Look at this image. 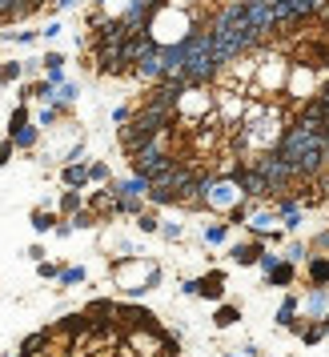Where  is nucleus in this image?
<instances>
[{
	"instance_id": "nucleus-8",
	"label": "nucleus",
	"mask_w": 329,
	"mask_h": 357,
	"mask_svg": "<svg viewBox=\"0 0 329 357\" xmlns=\"http://www.w3.org/2000/svg\"><path fill=\"white\" fill-rule=\"evenodd\" d=\"M33 357H49V354H33Z\"/></svg>"
},
{
	"instance_id": "nucleus-3",
	"label": "nucleus",
	"mask_w": 329,
	"mask_h": 357,
	"mask_svg": "<svg viewBox=\"0 0 329 357\" xmlns=\"http://www.w3.org/2000/svg\"><path fill=\"white\" fill-rule=\"evenodd\" d=\"M137 73L145 77V81H164V52L148 49L141 61H137Z\"/></svg>"
},
{
	"instance_id": "nucleus-5",
	"label": "nucleus",
	"mask_w": 329,
	"mask_h": 357,
	"mask_svg": "<svg viewBox=\"0 0 329 357\" xmlns=\"http://www.w3.org/2000/svg\"><path fill=\"white\" fill-rule=\"evenodd\" d=\"M17 8H20V0H0V20H4V17H17Z\"/></svg>"
},
{
	"instance_id": "nucleus-4",
	"label": "nucleus",
	"mask_w": 329,
	"mask_h": 357,
	"mask_svg": "<svg viewBox=\"0 0 329 357\" xmlns=\"http://www.w3.org/2000/svg\"><path fill=\"white\" fill-rule=\"evenodd\" d=\"M237 185H241V189H245L249 197H265V193H273V189H269V181H265L261 173H257V169H237Z\"/></svg>"
},
{
	"instance_id": "nucleus-1",
	"label": "nucleus",
	"mask_w": 329,
	"mask_h": 357,
	"mask_svg": "<svg viewBox=\"0 0 329 357\" xmlns=\"http://www.w3.org/2000/svg\"><path fill=\"white\" fill-rule=\"evenodd\" d=\"M253 169H257V173L269 181V189H289V185L297 181L293 165L285 161L281 153H265V157H257V161H253Z\"/></svg>"
},
{
	"instance_id": "nucleus-6",
	"label": "nucleus",
	"mask_w": 329,
	"mask_h": 357,
	"mask_svg": "<svg viewBox=\"0 0 329 357\" xmlns=\"http://www.w3.org/2000/svg\"><path fill=\"white\" fill-rule=\"evenodd\" d=\"M317 100H321V109H326V121H329V89H326V93H321Z\"/></svg>"
},
{
	"instance_id": "nucleus-2",
	"label": "nucleus",
	"mask_w": 329,
	"mask_h": 357,
	"mask_svg": "<svg viewBox=\"0 0 329 357\" xmlns=\"http://www.w3.org/2000/svg\"><path fill=\"white\" fill-rule=\"evenodd\" d=\"M245 20H249V29H257V33H261V40H265V36L277 29L273 0H245Z\"/></svg>"
},
{
	"instance_id": "nucleus-7",
	"label": "nucleus",
	"mask_w": 329,
	"mask_h": 357,
	"mask_svg": "<svg viewBox=\"0 0 329 357\" xmlns=\"http://www.w3.org/2000/svg\"><path fill=\"white\" fill-rule=\"evenodd\" d=\"M321 17H326V20H329V0H326V8H321Z\"/></svg>"
}]
</instances>
